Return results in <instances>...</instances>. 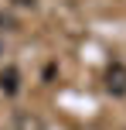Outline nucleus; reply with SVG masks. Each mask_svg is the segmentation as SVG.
<instances>
[{"instance_id": "nucleus-1", "label": "nucleus", "mask_w": 126, "mask_h": 130, "mask_svg": "<svg viewBox=\"0 0 126 130\" xmlns=\"http://www.w3.org/2000/svg\"><path fill=\"white\" fill-rule=\"evenodd\" d=\"M106 89L113 92V96H126V65L113 62L106 72Z\"/></svg>"}, {"instance_id": "nucleus-2", "label": "nucleus", "mask_w": 126, "mask_h": 130, "mask_svg": "<svg viewBox=\"0 0 126 130\" xmlns=\"http://www.w3.org/2000/svg\"><path fill=\"white\" fill-rule=\"evenodd\" d=\"M0 89H4L7 96H14V92L20 89V75H17V69H4V72H0Z\"/></svg>"}]
</instances>
